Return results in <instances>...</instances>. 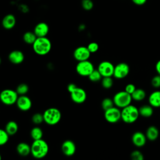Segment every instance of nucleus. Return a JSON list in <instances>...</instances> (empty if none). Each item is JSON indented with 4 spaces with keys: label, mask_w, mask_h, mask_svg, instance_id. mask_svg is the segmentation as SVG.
<instances>
[{
    "label": "nucleus",
    "mask_w": 160,
    "mask_h": 160,
    "mask_svg": "<svg viewBox=\"0 0 160 160\" xmlns=\"http://www.w3.org/2000/svg\"><path fill=\"white\" fill-rule=\"evenodd\" d=\"M130 72V68L128 64L121 62L114 66L113 77L117 79H122L126 78Z\"/></svg>",
    "instance_id": "9"
},
{
    "label": "nucleus",
    "mask_w": 160,
    "mask_h": 160,
    "mask_svg": "<svg viewBox=\"0 0 160 160\" xmlns=\"http://www.w3.org/2000/svg\"><path fill=\"white\" fill-rule=\"evenodd\" d=\"M114 106L113 99L109 98H105L101 102V108L104 111H106Z\"/></svg>",
    "instance_id": "29"
},
{
    "label": "nucleus",
    "mask_w": 160,
    "mask_h": 160,
    "mask_svg": "<svg viewBox=\"0 0 160 160\" xmlns=\"http://www.w3.org/2000/svg\"><path fill=\"white\" fill-rule=\"evenodd\" d=\"M121 120L126 124L135 122L139 116L138 108L131 104L121 109Z\"/></svg>",
    "instance_id": "3"
},
{
    "label": "nucleus",
    "mask_w": 160,
    "mask_h": 160,
    "mask_svg": "<svg viewBox=\"0 0 160 160\" xmlns=\"http://www.w3.org/2000/svg\"><path fill=\"white\" fill-rule=\"evenodd\" d=\"M77 87H78V86H77L75 84H74V83H70V84H69L68 85V86H67V89H68V92H69V93H71V92H72Z\"/></svg>",
    "instance_id": "39"
},
{
    "label": "nucleus",
    "mask_w": 160,
    "mask_h": 160,
    "mask_svg": "<svg viewBox=\"0 0 160 160\" xmlns=\"http://www.w3.org/2000/svg\"><path fill=\"white\" fill-rule=\"evenodd\" d=\"M1 158H2V157H1V154H0V160L1 159Z\"/></svg>",
    "instance_id": "41"
},
{
    "label": "nucleus",
    "mask_w": 160,
    "mask_h": 160,
    "mask_svg": "<svg viewBox=\"0 0 160 160\" xmlns=\"http://www.w3.org/2000/svg\"><path fill=\"white\" fill-rule=\"evenodd\" d=\"M94 69V67L93 64L89 60L79 61L76 66L77 73L83 77H88Z\"/></svg>",
    "instance_id": "8"
},
{
    "label": "nucleus",
    "mask_w": 160,
    "mask_h": 160,
    "mask_svg": "<svg viewBox=\"0 0 160 160\" xmlns=\"http://www.w3.org/2000/svg\"><path fill=\"white\" fill-rule=\"evenodd\" d=\"M18 96L19 95L16 90L6 89L0 92V101L5 105L11 106L16 104Z\"/></svg>",
    "instance_id": "6"
},
{
    "label": "nucleus",
    "mask_w": 160,
    "mask_h": 160,
    "mask_svg": "<svg viewBox=\"0 0 160 160\" xmlns=\"http://www.w3.org/2000/svg\"><path fill=\"white\" fill-rule=\"evenodd\" d=\"M44 122L50 126L57 124L61 119V112L56 108H49L43 112Z\"/></svg>",
    "instance_id": "4"
},
{
    "label": "nucleus",
    "mask_w": 160,
    "mask_h": 160,
    "mask_svg": "<svg viewBox=\"0 0 160 160\" xmlns=\"http://www.w3.org/2000/svg\"><path fill=\"white\" fill-rule=\"evenodd\" d=\"M71 100L77 104L83 103L87 98V94L85 90L81 88L77 87L72 92L70 93Z\"/></svg>",
    "instance_id": "12"
},
{
    "label": "nucleus",
    "mask_w": 160,
    "mask_h": 160,
    "mask_svg": "<svg viewBox=\"0 0 160 160\" xmlns=\"http://www.w3.org/2000/svg\"><path fill=\"white\" fill-rule=\"evenodd\" d=\"M76 150L75 143L70 139L65 140L61 145V151L62 153L68 157L73 156Z\"/></svg>",
    "instance_id": "15"
},
{
    "label": "nucleus",
    "mask_w": 160,
    "mask_h": 160,
    "mask_svg": "<svg viewBox=\"0 0 160 160\" xmlns=\"http://www.w3.org/2000/svg\"><path fill=\"white\" fill-rule=\"evenodd\" d=\"M131 1L137 6H142L146 4L147 2V0H131Z\"/></svg>",
    "instance_id": "38"
},
{
    "label": "nucleus",
    "mask_w": 160,
    "mask_h": 160,
    "mask_svg": "<svg viewBox=\"0 0 160 160\" xmlns=\"http://www.w3.org/2000/svg\"><path fill=\"white\" fill-rule=\"evenodd\" d=\"M23 40L24 41L28 44H32L34 43V42L35 41V40L37 38L36 35L35 34V33L32 31H27L22 36Z\"/></svg>",
    "instance_id": "26"
},
{
    "label": "nucleus",
    "mask_w": 160,
    "mask_h": 160,
    "mask_svg": "<svg viewBox=\"0 0 160 160\" xmlns=\"http://www.w3.org/2000/svg\"><path fill=\"white\" fill-rule=\"evenodd\" d=\"M16 22V19L15 16L12 14H8L6 15L2 20V26L6 29H12Z\"/></svg>",
    "instance_id": "18"
},
{
    "label": "nucleus",
    "mask_w": 160,
    "mask_h": 160,
    "mask_svg": "<svg viewBox=\"0 0 160 160\" xmlns=\"http://www.w3.org/2000/svg\"><path fill=\"white\" fill-rule=\"evenodd\" d=\"M16 151L21 156H28L31 154V145L24 142H19L16 146Z\"/></svg>",
    "instance_id": "21"
},
{
    "label": "nucleus",
    "mask_w": 160,
    "mask_h": 160,
    "mask_svg": "<svg viewBox=\"0 0 160 160\" xmlns=\"http://www.w3.org/2000/svg\"><path fill=\"white\" fill-rule=\"evenodd\" d=\"M104 116L106 121L109 123H117L121 120V109L114 106L113 107L104 111Z\"/></svg>",
    "instance_id": "7"
},
{
    "label": "nucleus",
    "mask_w": 160,
    "mask_h": 160,
    "mask_svg": "<svg viewBox=\"0 0 160 160\" xmlns=\"http://www.w3.org/2000/svg\"><path fill=\"white\" fill-rule=\"evenodd\" d=\"M16 104L19 110L22 111H28L32 107V101L26 94L20 95L18 96Z\"/></svg>",
    "instance_id": "13"
},
{
    "label": "nucleus",
    "mask_w": 160,
    "mask_h": 160,
    "mask_svg": "<svg viewBox=\"0 0 160 160\" xmlns=\"http://www.w3.org/2000/svg\"><path fill=\"white\" fill-rule=\"evenodd\" d=\"M49 152V145L42 139L33 140L31 145V154L36 159H42Z\"/></svg>",
    "instance_id": "1"
},
{
    "label": "nucleus",
    "mask_w": 160,
    "mask_h": 160,
    "mask_svg": "<svg viewBox=\"0 0 160 160\" xmlns=\"http://www.w3.org/2000/svg\"><path fill=\"white\" fill-rule=\"evenodd\" d=\"M136 89L135 85L132 83H129L128 84H126V86H125V88H124V91H126L128 93L131 94L134 91V90Z\"/></svg>",
    "instance_id": "37"
},
{
    "label": "nucleus",
    "mask_w": 160,
    "mask_h": 160,
    "mask_svg": "<svg viewBox=\"0 0 160 160\" xmlns=\"http://www.w3.org/2000/svg\"><path fill=\"white\" fill-rule=\"evenodd\" d=\"M16 91L19 96L25 95L29 91V86L26 83H21L17 86Z\"/></svg>",
    "instance_id": "30"
},
{
    "label": "nucleus",
    "mask_w": 160,
    "mask_h": 160,
    "mask_svg": "<svg viewBox=\"0 0 160 160\" xmlns=\"http://www.w3.org/2000/svg\"><path fill=\"white\" fill-rule=\"evenodd\" d=\"M1 58H0V64H1Z\"/></svg>",
    "instance_id": "42"
},
{
    "label": "nucleus",
    "mask_w": 160,
    "mask_h": 160,
    "mask_svg": "<svg viewBox=\"0 0 160 160\" xmlns=\"http://www.w3.org/2000/svg\"><path fill=\"white\" fill-rule=\"evenodd\" d=\"M49 31V26L44 22L38 23L34 29V32L37 37H45L48 35Z\"/></svg>",
    "instance_id": "17"
},
{
    "label": "nucleus",
    "mask_w": 160,
    "mask_h": 160,
    "mask_svg": "<svg viewBox=\"0 0 160 160\" xmlns=\"http://www.w3.org/2000/svg\"><path fill=\"white\" fill-rule=\"evenodd\" d=\"M151 86L156 89L160 88V75L157 74L154 76L151 81Z\"/></svg>",
    "instance_id": "35"
},
{
    "label": "nucleus",
    "mask_w": 160,
    "mask_h": 160,
    "mask_svg": "<svg viewBox=\"0 0 160 160\" xmlns=\"http://www.w3.org/2000/svg\"><path fill=\"white\" fill-rule=\"evenodd\" d=\"M146 136L147 139L150 141H156L159 135V131L158 128L155 126H149L146 131Z\"/></svg>",
    "instance_id": "20"
},
{
    "label": "nucleus",
    "mask_w": 160,
    "mask_h": 160,
    "mask_svg": "<svg viewBox=\"0 0 160 160\" xmlns=\"http://www.w3.org/2000/svg\"><path fill=\"white\" fill-rule=\"evenodd\" d=\"M155 69L157 74L160 75V59L156 62L155 65Z\"/></svg>",
    "instance_id": "40"
},
{
    "label": "nucleus",
    "mask_w": 160,
    "mask_h": 160,
    "mask_svg": "<svg viewBox=\"0 0 160 160\" xmlns=\"http://www.w3.org/2000/svg\"><path fill=\"white\" fill-rule=\"evenodd\" d=\"M87 48L91 53H94L98 51L99 44L96 42H91L88 44Z\"/></svg>",
    "instance_id": "36"
},
{
    "label": "nucleus",
    "mask_w": 160,
    "mask_h": 160,
    "mask_svg": "<svg viewBox=\"0 0 160 160\" xmlns=\"http://www.w3.org/2000/svg\"><path fill=\"white\" fill-rule=\"evenodd\" d=\"M101 85L103 88L108 89L112 87L114 81L112 78V76H106V77H102L101 80Z\"/></svg>",
    "instance_id": "27"
},
{
    "label": "nucleus",
    "mask_w": 160,
    "mask_h": 160,
    "mask_svg": "<svg viewBox=\"0 0 160 160\" xmlns=\"http://www.w3.org/2000/svg\"><path fill=\"white\" fill-rule=\"evenodd\" d=\"M102 76H101V73L99 72V71L98 69H94L91 73L88 76V78L89 79L94 82H99L101 80Z\"/></svg>",
    "instance_id": "28"
},
{
    "label": "nucleus",
    "mask_w": 160,
    "mask_h": 160,
    "mask_svg": "<svg viewBox=\"0 0 160 160\" xmlns=\"http://www.w3.org/2000/svg\"><path fill=\"white\" fill-rule=\"evenodd\" d=\"M112 99L114 106L120 109L129 105L132 101L131 95L124 90L117 92L114 95Z\"/></svg>",
    "instance_id": "5"
},
{
    "label": "nucleus",
    "mask_w": 160,
    "mask_h": 160,
    "mask_svg": "<svg viewBox=\"0 0 160 160\" xmlns=\"http://www.w3.org/2000/svg\"><path fill=\"white\" fill-rule=\"evenodd\" d=\"M147 140L146 134L141 131L134 132L131 137L132 143L137 148H142L144 146Z\"/></svg>",
    "instance_id": "14"
},
{
    "label": "nucleus",
    "mask_w": 160,
    "mask_h": 160,
    "mask_svg": "<svg viewBox=\"0 0 160 160\" xmlns=\"http://www.w3.org/2000/svg\"><path fill=\"white\" fill-rule=\"evenodd\" d=\"M97 69L102 77L113 76L114 66L110 61H103L99 64Z\"/></svg>",
    "instance_id": "10"
},
{
    "label": "nucleus",
    "mask_w": 160,
    "mask_h": 160,
    "mask_svg": "<svg viewBox=\"0 0 160 160\" xmlns=\"http://www.w3.org/2000/svg\"><path fill=\"white\" fill-rule=\"evenodd\" d=\"M51 48V42L46 36L37 37L32 44V48L34 52L39 56H44L48 54L50 52Z\"/></svg>",
    "instance_id": "2"
},
{
    "label": "nucleus",
    "mask_w": 160,
    "mask_h": 160,
    "mask_svg": "<svg viewBox=\"0 0 160 160\" xmlns=\"http://www.w3.org/2000/svg\"><path fill=\"white\" fill-rule=\"evenodd\" d=\"M148 102L153 108H160V90L154 91L149 94Z\"/></svg>",
    "instance_id": "19"
},
{
    "label": "nucleus",
    "mask_w": 160,
    "mask_h": 160,
    "mask_svg": "<svg viewBox=\"0 0 160 160\" xmlns=\"http://www.w3.org/2000/svg\"><path fill=\"white\" fill-rule=\"evenodd\" d=\"M18 124L14 121H9L5 126V130L9 136H13L18 131Z\"/></svg>",
    "instance_id": "24"
},
{
    "label": "nucleus",
    "mask_w": 160,
    "mask_h": 160,
    "mask_svg": "<svg viewBox=\"0 0 160 160\" xmlns=\"http://www.w3.org/2000/svg\"><path fill=\"white\" fill-rule=\"evenodd\" d=\"M31 120L34 124H40L44 121L43 114L39 112H36L32 115Z\"/></svg>",
    "instance_id": "32"
},
{
    "label": "nucleus",
    "mask_w": 160,
    "mask_h": 160,
    "mask_svg": "<svg viewBox=\"0 0 160 160\" xmlns=\"http://www.w3.org/2000/svg\"><path fill=\"white\" fill-rule=\"evenodd\" d=\"M153 108H154L151 106L149 104L142 105L138 108L139 116L145 118H148L151 117L154 113Z\"/></svg>",
    "instance_id": "22"
},
{
    "label": "nucleus",
    "mask_w": 160,
    "mask_h": 160,
    "mask_svg": "<svg viewBox=\"0 0 160 160\" xmlns=\"http://www.w3.org/2000/svg\"><path fill=\"white\" fill-rule=\"evenodd\" d=\"M130 158L132 160H144V155L139 150H134L130 154Z\"/></svg>",
    "instance_id": "33"
},
{
    "label": "nucleus",
    "mask_w": 160,
    "mask_h": 160,
    "mask_svg": "<svg viewBox=\"0 0 160 160\" xmlns=\"http://www.w3.org/2000/svg\"><path fill=\"white\" fill-rule=\"evenodd\" d=\"M91 52L87 46H79L75 49L73 52V56L77 61L88 60L91 56Z\"/></svg>",
    "instance_id": "11"
},
{
    "label": "nucleus",
    "mask_w": 160,
    "mask_h": 160,
    "mask_svg": "<svg viewBox=\"0 0 160 160\" xmlns=\"http://www.w3.org/2000/svg\"><path fill=\"white\" fill-rule=\"evenodd\" d=\"M9 136L5 129L0 128V146H4L8 142Z\"/></svg>",
    "instance_id": "31"
},
{
    "label": "nucleus",
    "mask_w": 160,
    "mask_h": 160,
    "mask_svg": "<svg viewBox=\"0 0 160 160\" xmlns=\"http://www.w3.org/2000/svg\"><path fill=\"white\" fill-rule=\"evenodd\" d=\"M30 135L33 140L40 139H42L43 136V131L41 128L38 126H35L31 129Z\"/></svg>",
    "instance_id": "25"
},
{
    "label": "nucleus",
    "mask_w": 160,
    "mask_h": 160,
    "mask_svg": "<svg viewBox=\"0 0 160 160\" xmlns=\"http://www.w3.org/2000/svg\"><path fill=\"white\" fill-rule=\"evenodd\" d=\"M9 61L14 64H19L24 61V53L20 50H14L8 55Z\"/></svg>",
    "instance_id": "16"
},
{
    "label": "nucleus",
    "mask_w": 160,
    "mask_h": 160,
    "mask_svg": "<svg viewBox=\"0 0 160 160\" xmlns=\"http://www.w3.org/2000/svg\"><path fill=\"white\" fill-rule=\"evenodd\" d=\"M131 95L132 100L136 102H140L145 99L146 92L145 90L142 88H136Z\"/></svg>",
    "instance_id": "23"
},
{
    "label": "nucleus",
    "mask_w": 160,
    "mask_h": 160,
    "mask_svg": "<svg viewBox=\"0 0 160 160\" xmlns=\"http://www.w3.org/2000/svg\"><path fill=\"white\" fill-rule=\"evenodd\" d=\"M82 8L86 11H90L94 7V3L92 0H82L81 2Z\"/></svg>",
    "instance_id": "34"
}]
</instances>
